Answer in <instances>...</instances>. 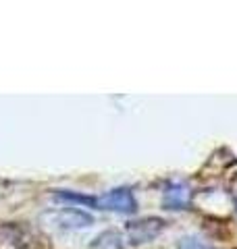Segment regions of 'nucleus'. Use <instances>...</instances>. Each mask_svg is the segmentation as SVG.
<instances>
[{
	"label": "nucleus",
	"mask_w": 237,
	"mask_h": 249,
	"mask_svg": "<svg viewBox=\"0 0 237 249\" xmlns=\"http://www.w3.org/2000/svg\"><path fill=\"white\" fill-rule=\"evenodd\" d=\"M90 206H96L98 210H108V212H118V214H133L138 210V201L133 193L125 187H118L104 193L100 197H88Z\"/></svg>",
	"instance_id": "1"
},
{
	"label": "nucleus",
	"mask_w": 237,
	"mask_h": 249,
	"mask_svg": "<svg viewBox=\"0 0 237 249\" xmlns=\"http://www.w3.org/2000/svg\"><path fill=\"white\" fill-rule=\"evenodd\" d=\"M44 220L52 224L54 229L60 231H75V229H88L94 224V216L83 212L77 208H62V210H52V212L44 214Z\"/></svg>",
	"instance_id": "2"
},
{
	"label": "nucleus",
	"mask_w": 237,
	"mask_h": 249,
	"mask_svg": "<svg viewBox=\"0 0 237 249\" xmlns=\"http://www.w3.org/2000/svg\"><path fill=\"white\" fill-rule=\"evenodd\" d=\"M164 229H167V222L160 218H144V220L129 222L125 229V235H127L131 245H141L156 239Z\"/></svg>",
	"instance_id": "3"
},
{
	"label": "nucleus",
	"mask_w": 237,
	"mask_h": 249,
	"mask_svg": "<svg viewBox=\"0 0 237 249\" xmlns=\"http://www.w3.org/2000/svg\"><path fill=\"white\" fill-rule=\"evenodd\" d=\"M189 201V191L183 183H175L164 191V206L169 210H183Z\"/></svg>",
	"instance_id": "4"
}]
</instances>
